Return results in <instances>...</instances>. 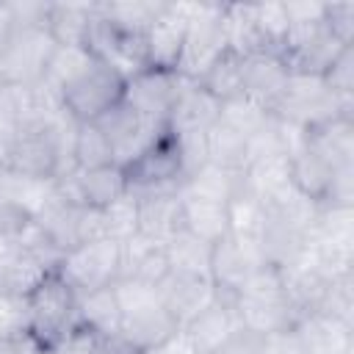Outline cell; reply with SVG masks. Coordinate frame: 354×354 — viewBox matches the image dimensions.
<instances>
[{
	"instance_id": "11",
	"label": "cell",
	"mask_w": 354,
	"mask_h": 354,
	"mask_svg": "<svg viewBox=\"0 0 354 354\" xmlns=\"http://www.w3.org/2000/svg\"><path fill=\"white\" fill-rule=\"evenodd\" d=\"M180 83H183V75H177L174 69H155V66H147L141 69L138 75H133L127 83H124V102L141 116V119H149V122H166L169 119V111L174 105V97L180 91Z\"/></svg>"
},
{
	"instance_id": "12",
	"label": "cell",
	"mask_w": 354,
	"mask_h": 354,
	"mask_svg": "<svg viewBox=\"0 0 354 354\" xmlns=\"http://www.w3.org/2000/svg\"><path fill=\"white\" fill-rule=\"evenodd\" d=\"M238 326L241 324L235 313V296L216 290V299L183 326V335L196 348V354H216Z\"/></svg>"
},
{
	"instance_id": "13",
	"label": "cell",
	"mask_w": 354,
	"mask_h": 354,
	"mask_svg": "<svg viewBox=\"0 0 354 354\" xmlns=\"http://www.w3.org/2000/svg\"><path fill=\"white\" fill-rule=\"evenodd\" d=\"M243 97H249L252 102L263 105L268 113L277 105V100L282 97L290 69L282 58V53L277 50H257L243 55Z\"/></svg>"
},
{
	"instance_id": "36",
	"label": "cell",
	"mask_w": 354,
	"mask_h": 354,
	"mask_svg": "<svg viewBox=\"0 0 354 354\" xmlns=\"http://www.w3.org/2000/svg\"><path fill=\"white\" fill-rule=\"evenodd\" d=\"M94 354H144L141 348H136L130 340H124L122 335H102L97 337Z\"/></svg>"
},
{
	"instance_id": "31",
	"label": "cell",
	"mask_w": 354,
	"mask_h": 354,
	"mask_svg": "<svg viewBox=\"0 0 354 354\" xmlns=\"http://www.w3.org/2000/svg\"><path fill=\"white\" fill-rule=\"evenodd\" d=\"M218 119L224 124H230L232 130H238L241 136L252 138L263 127V122L268 119V111L263 105L252 102L249 97H235V100H230V102L221 105V116Z\"/></svg>"
},
{
	"instance_id": "35",
	"label": "cell",
	"mask_w": 354,
	"mask_h": 354,
	"mask_svg": "<svg viewBox=\"0 0 354 354\" xmlns=\"http://www.w3.org/2000/svg\"><path fill=\"white\" fill-rule=\"evenodd\" d=\"M216 354H266V337L238 326Z\"/></svg>"
},
{
	"instance_id": "32",
	"label": "cell",
	"mask_w": 354,
	"mask_h": 354,
	"mask_svg": "<svg viewBox=\"0 0 354 354\" xmlns=\"http://www.w3.org/2000/svg\"><path fill=\"white\" fill-rule=\"evenodd\" d=\"M324 83L343 100H354V44H346L332 64L326 66V72L321 75Z\"/></svg>"
},
{
	"instance_id": "26",
	"label": "cell",
	"mask_w": 354,
	"mask_h": 354,
	"mask_svg": "<svg viewBox=\"0 0 354 354\" xmlns=\"http://www.w3.org/2000/svg\"><path fill=\"white\" fill-rule=\"evenodd\" d=\"M246 147L249 138L224 124L221 119L207 130V163L221 166L227 171H243L246 169Z\"/></svg>"
},
{
	"instance_id": "1",
	"label": "cell",
	"mask_w": 354,
	"mask_h": 354,
	"mask_svg": "<svg viewBox=\"0 0 354 354\" xmlns=\"http://www.w3.org/2000/svg\"><path fill=\"white\" fill-rule=\"evenodd\" d=\"M77 299H80L77 290L61 277L58 266L47 271L28 296H22V307H25L22 335L33 343L39 354L55 351L66 337L83 329Z\"/></svg>"
},
{
	"instance_id": "4",
	"label": "cell",
	"mask_w": 354,
	"mask_h": 354,
	"mask_svg": "<svg viewBox=\"0 0 354 354\" xmlns=\"http://www.w3.org/2000/svg\"><path fill=\"white\" fill-rule=\"evenodd\" d=\"M124 77L105 61L91 58L64 88L61 108L75 122H97L124 97Z\"/></svg>"
},
{
	"instance_id": "9",
	"label": "cell",
	"mask_w": 354,
	"mask_h": 354,
	"mask_svg": "<svg viewBox=\"0 0 354 354\" xmlns=\"http://www.w3.org/2000/svg\"><path fill=\"white\" fill-rule=\"evenodd\" d=\"M266 266L260 243L254 238H241L227 232L210 246V282L221 293H238L260 268Z\"/></svg>"
},
{
	"instance_id": "37",
	"label": "cell",
	"mask_w": 354,
	"mask_h": 354,
	"mask_svg": "<svg viewBox=\"0 0 354 354\" xmlns=\"http://www.w3.org/2000/svg\"><path fill=\"white\" fill-rule=\"evenodd\" d=\"M144 354H196V348L188 343V337L183 335V329H177L169 340H163L160 346H155V348H149Z\"/></svg>"
},
{
	"instance_id": "20",
	"label": "cell",
	"mask_w": 354,
	"mask_h": 354,
	"mask_svg": "<svg viewBox=\"0 0 354 354\" xmlns=\"http://www.w3.org/2000/svg\"><path fill=\"white\" fill-rule=\"evenodd\" d=\"M166 274H169V260H166L163 243H158L141 232L122 241V277L158 288Z\"/></svg>"
},
{
	"instance_id": "30",
	"label": "cell",
	"mask_w": 354,
	"mask_h": 354,
	"mask_svg": "<svg viewBox=\"0 0 354 354\" xmlns=\"http://www.w3.org/2000/svg\"><path fill=\"white\" fill-rule=\"evenodd\" d=\"M102 230L105 238L122 243L138 232V199L127 191L122 199H116L111 207L102 210Z\"/></svg>"
},
{
	"instance_id": "38",
	"label": "cell",
	"mask_w": 354,
	"mask_h": 354,
	"mask_svg": "<svg viewBox=\"0 0 354 354\" xmlns=\"http://www.w3.org/2000/svg\"><path fill=\"white\" fill-rule=\"evenodd\" d=\"M14 133H17V127H6V124H0V169H6V163H8V152H11Z\"/></svg>"
},
{
	"instance_id": "2",
	"label": "cell",
	"mask_w": 354,
	"mask_h": 354,
	"mask_svg": "<svg viewBox=\"0 0 354 354\" xmlns=\"http://www.w3.org/2000/svg\"><path fill=\"white\" fill-rule=\"evenodd\" d=\"M238 324L254 335H279L290 332L296 313L285 296V277L274 266H263L238 293H235Z\"/></svg>"
},
{
	"instance_id": "15",
	"label": "cell",
	"mask_w": 354,
	"mask_h": 354,
	"mask_svg": "<svg viewBox=\"0 0 354 354\" xmlns=\"http://www.w3.org/2000/svg\"><path fill=\"white\" fill-rule=\"evenodd\" d=\"M158 296L163 307L171 313V318L177 321V326L183 329L199 310H205L216 299V285L210 282V277L169 271L158 285Z\"/></svg>"
},
{
	"instance_id": "22",
	"label": "cell",
	"mask_w": 354,
	"mask_h": 354,
	"mask_svg": "<svg viewBox=\"0 0 354 354\" xmlns=\"http://www.w3.org/2000/svg\"><path fill=\"white\" fill-rule=\"evenodd\" d=\"M77 313H80L83 329H88L100 337L102 335H119V329H122V307H119L113 285L83 293L77 299Z\"/></svg>"
},
{
	"instance_id": "5",
	"label": "cell",
	"mask_w": 354,
	"mask_h": 354,
	"mask_svg": "<svg viewBox=\"0 0 354 354\" xmlns=\"http://www.w3.org/2000/svg\"><path fill=\"white\" fill-rule=\"evenodd\" d=\"M53 47L44 25H6L0 30V80L17 88L36 86Z\"/></svg>"
},
{
	"instance_id": "29",
	"label": "cell",
	"mask_w": 354,
	"mask_h": 354,
	"mask_svg": "<svg viewBox=\"0 0 354 354\" xmlns=\"http://www.w3.org/2000/svg\"><path fill=\"white\" fill-rule=\"evenodd\" d=\"M91 58H94V55H91L86 47H61V44H55L53 53H50V58H47V66H44L41 80H44L47 86H53V88L61 94V88H64Z\"/></svg>"
},
{
	"instance_id": "6",
	"label": "cell",
	"mask_w": 354,
	"mask_h": 354,
	"mask_svg": "<svg viewBox=\"0 0 354 354\" xmlns=\"http://www.w3.org/2000/svg\"><path fill=\"white\" fill-rule=\"evenodd\" d=\"M188 25H185V39H183V53L177 61V75L188 80H199V75L224 53L227 36H224V6H210V3H185Z\"/></svg>"
},
{
	"instance_id": "23",
	"label": "cell",
	"mask_w": 354,
	"mask_h": 354,
	"mask_svg": "<svg viewBox=\"0 0 354 354\" xmlns=\"http://www.w3.org/2000/svg\"><path fill=\"white\" fill-rule=\"evenodd\" d=\"M266 202L249 191L243 185V174H241V183L238 188L232 191V196L227 199V232L232 235H241V238H260V230L266 224Z\"/></svg>"
},
{
	"instance_id": "16",
	"label": "cell",
	"mask_w": 354,
	"mask_h": 354,
	"mask_svg": "<svg viewBox=\"0 0 354 354\" xmlns=\"http://www.w3.org/2000/svg\"><path fill=\"white\" fill-rule=\"evenodd\" d=\"M293 337L301 354H354L351 324L326 315L310 313L293 324Z\"/></svg>"
},
{
	"instance_id": "19",
	"label": "cell",
	"mask_w": 354,
	"mask_h": 354,
	"mask_svg": "<svg viewBox=\"0 0 354 354\" xmlns=\"http://www.w3.org/2000/svg\"><path fill=\"white\" fill-rule=\"evenodd\" d=\"M138 199V232L166 243L183 224H180V188L141 194Z\"/></svg>"
},
{
	"instance_id": "33",
	"label": "cell",
	"mask_w": 354,
	"mask_h": 354,
	"mask_svg": "<svg viewBox=\"0 0 354 354\" xmlns=\"http://www.w3.org/2000/svg\"><path fill=\"white\" fill-rule=\"evenodd\" d=\"M326 28L343 44H354V3H326Z\"/></svg>"
},
{
	"instance_id": "25",
	"label": "cell",
	"mask_w": 354,
	"mask_h": 354,
	"mask_svg": "<svg viewBox=\"0 0 354 354\" xmlns=\"http://www.w3.org/2000/svg\"><path fill=\"white\" fill-rule=\"evenodd\" d=\"M210 246L213 243H207V241H202L194 232H188V230L180 227L163 243V252H166V260H169V271L210 277L207 274V268H210Z\"/></svg>"
},
{
	"instance_id": "10",
	"label": "cell",
	"mask_w": 354,
	"mask_h": 354,
	"mask_svg": "<svg viewBox=\"0 0 354 354\" xmlns=\"http://www.w3.org/2000/svg\"><path fill=\"white\" fill-rule=\"evenodd\" d=\"M94 124L111 141V152H113L116 166H127L133 158H138L166 127V122L160 124V122L141 119L124 100L119 105H113L108 113H102Z\"/></svg>"
},
{
	"instance_id": "34",
	"label": "cell",
	"mask_w": 354,
	"mask_h": 354,
	"mask_svg": "<svg viewBox=\"0 0 354 354\" xmlns=\"http://www.w3.org/2000/svg\"><path fill=\"white\" fill-rule=\"evenodd\" d=\"M25 326V307L22 296H11L0 290V340L19 337Z\"/></svg>"
},
{
	"instance_id": "14",
	"label": "cell",
	"mask_w": 354,
	"mask_h": 354,
	"mask_svg": "<svg viewBox=\"0 0 354 354\" xmlns=\"http://www.w3.org/2000/svg\"><path fill=\"white\" fill-rule=\"evenodd\" d=\"M185 3H163L160 14L144 33V47H147V66L155 69H174L183 53V39H185Z\"/></svg>"
},
{
	"instance_id": "18",
	"label": "cell",
	"mask_w": 354,
	"mask_h": 354,
	"mask_svg": "<svg viewBox=\"0 0 354 354\" xmlns=\"http://www.w3.org/2000/svg\"><path fill=\"white\" fill-rule=\"evenodd\" d=\"M100 3H47L44 28L61 47H86Z\"/></svg>"
},
{
	"instance_id": "7",
	"label": "cell",
	"mask_w": 354,
	"mask_h": 354,
	"mask_svg": "<svg viewBox=\"0 0 354 354\" xmlns=\"http://www.w3.org/2000/svg\"><path fill=\"white\" fill-rule=\"evenodd\" d=\"M122 169H124L127 191L133 196L180 188L183 185V155H180V138L169 127V122H166L163 133L138 158H133Z\"/></svg>"
},
{
	"instance_id": "8",
	"label": "cell",
	"mask_w": 354,
	"mask_h": 354,
	"mask_svg": "<svg viewBox=\"0 0 354 354\" xmlns=\"http://www.w3.org/2000/svg\"><path fill=\"white\" fill-rule=\"evenodd\" d=\"M58 271L77 290V296L111 288L122 277V243L111 238L80 243L61 257Z\"/></svg>"
},
{
	"instance_id": "17",
	"label": "cell",
	"mask_w": 354,
	"mask_h": 354,
	"mask_svg": "<svg viewBox=\"0 0 354 354\" xmlns=\"http://www.w3.org/2000/svg\"><path fill=\"white\" fill-rule=\"evenodd\" d=\"M221 116V102L213 100L196 80L183 77L180 91L174 97V105L169 111V127L177 136H191V133H207Z\"/></svg>"
},
{
	"instance_id": "21",
	"label": "cell",
	"mask_w": 354,
	"mask_h": 354,
	"mask_svg": "<svg viewBox=\"0 0 354 354\" xmlns=\"http://www.w3.org/2000/svg\"><path fill=\"white\" fill-rule=\"evenodd\" d=\"M180 224L196 238L216 243L227 235V202L196 196L180 188Z\"/></svg>"
},
{
	"instance_id": "27",
	"label": "cell",
	"mask_w": 354,
	"mask_h": 354,
	"mask_svg": "<svg viewBox=\"0 0 354 354\" xmlns=\"http://www.w3.org/2000/svg\"><path fill=\"white\" fill-rule=\"evenodd\" d=\"M72 163L75 169H97L113 163L111 141L94 122H77L72 136Z\"/></svg>"
},
{
	"instance_id": "24",
	"label": "cell",
	"mask_w": 354,
	"mask_h": 354,
	"mask_svg": "<svg viewBox=\"0 0 354 354\" xmlns=\"http://www.w3.org/2000/svg\"><path fill=\"white\" fill-rule=\"evenodd\" d=\"M243 55L232 53V50H224L202 75H199V86L213 97L218 100L221 105L235 100V97H243Z\"/></svg>"
},
{
	"instance_id": "28",
	"label": "cell",
	"mask_w": 354,
	"mask_h": 354,
	"mask_svg": "<svg viewBox=\"0 0 354 354\" xmlns=\"http://www.w3.org/2000/svg\"><path fill=\"white\" fill-rule=\"evenodd\" d=\"M100 8H102V17L113 28L144 36L149 25L155 22V17L160 14L163 3H100Z\"/></svg>"
},
{
	"instance_id": "3",
	"label": "cell",
	"mask_w": 354,
	"mask_h": 354,
	"mask_svg": "<svg viewBox=\"0 0 354 354\" xmlns=\"http://www.w3.org/2000/svg\"><path fill=\"white\" fill-rule=\"evenodd\" d=\"M351 108H354V100L337 97L324 83L321 75L290 72L282 97L271 108V116H277V119H282V122H288L299 130H310V127L324 124L329 119L348 116Z\"/></svg>"
}]
</instances>
